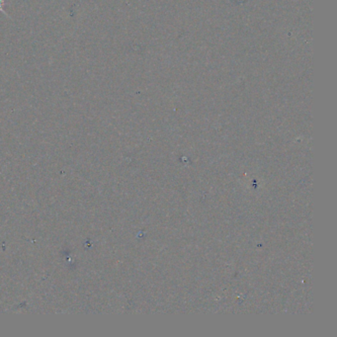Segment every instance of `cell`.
I'll return each instance as SVG.
<instances>
[{"mask_svg": "<svg viewBox=\"0 0 337 337\" xmlns=\"http://www.w3.org/2000/svg\"><path fill=\"white\" fill-rule=\"evenodd\" d=\"M3 5H4V0H0V11H1L2 13H4L7 17H8V15L5 13V11L3 10Z\"/></svg>", "mask_w": 337, "mask_h": 337, "instance_id": "obj_1", "label": "cell"}]
</instances>
